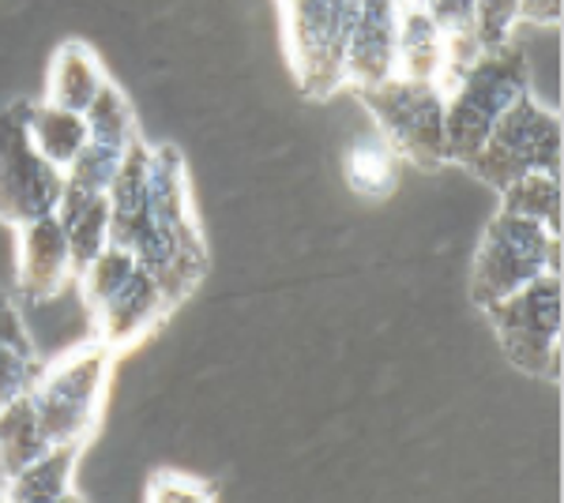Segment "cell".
Returning <instances> with one entry per match:
<instances>
[{"mask_svg":"<svg viewBox=\"0 0 564 503\" xmlns=\"http://www.w3.org/2000/svg\"><path fill=\"white\" fill-rule=\"evenodd\" d=\"M143 271L154 274L170 305H181L207 274V244L188 199V173L177 147L162 143L151 151L148 204L124 244Z\"/></svg>","mask_w":564,"mask_h":503,"instance_id":"6da1fadb","label":"cell"},{"mask_svg":"<svg viewBox=\"0 0 564 503\" xmlns=\"http://www.w3.org/2000/svg\"><path fill=\"white\" fill-rule=\"evenodd\" d=\"M527 95H531V64L520 45L505 42L500 50H481L448 90V113H444L448 162L470 166L494 124Z\"/></svg>","mask_w":564,"mask_h":503,"instance_id":"7a4b0ae2","label":"cell"},{"mask_svg":"<svg viewBox=\"0 0 564 503\" xmlns=\"http://www.w3.org/2000/svg\"><path fill=\"white\" fill-rule=\"evenodd\" d=\"M113 361L117 350L90 338L79 350L57 357L53 364H42L26 402H31L50 447H87L98 417H102Z\"/></svg>","mask_w":564,"mask_h":503,"instance_id":"3957f363","label":"cell"},{"mask_svg":"<svg viewBox=\"0 0 564 503\" xmlns=\"http://www.w3.org/2000/svg\"><path fill=\"white\" fill-rule=\"evenodd\" d=\"M76 282L90 324H95V342L109 346V350L140 342L154 324L174 313L154 274L143 271L135 255L117 244H106V252Z\"/></svg>","mask_w":564,"mask_h":503,"instance_id":"277c9868","label":"cell"},{"mask_svg":"<svg viewBox=\"0 0 564 503\" xmlns=\"http://www.w3.org/2000/svg\"><path fill=\"white\" fill-rule=\"evenodd\" d=\"M358 8L361 0H279L286 57L308 102L343 90V57Z\"/></svg>","mask_w":564,"mask_h":503,"instance_id":"5b68a950","label":"cell"},{"mask_svg":"<svg viewBox=\"0 0 564 503\" xmlns=\"http://www.w3.org/2000/svg\"><path fill=\"white\" fill-rule=\"evenodd\" d=\"M542 274H561V237L531 218H516L497 210L478 241L470 263V300L489 308L531 286Z\"/></svg>","mask_w":564,"mask_h":503,"instance_id":"8992f818","label":"cell"},{"mask_svg":"<svg viewBox=\"0 0 564 503\" xmlns=\"http://www.w3.org/2000/svg\"><path fill=\"white\" fill-rule=\"evenodd\" d=\"M354 95L372 113L377 132L403 162H411L417 170H436L448 162V143H444L448 95H444L441 84L391 76L380 87L354 90Z\"/></svg>","mask_w":564,"mask_h":503,"instance_id":"52a82bcc","label":"cell"},{"mask_svg":"<svg viewBox=\"0 0 564 503\" xmlns=\"http://www.w3.org/2000/svg\"><path fill=\"white\" fill-rule=\"evenodd\" d=\"M481 313L516 369L550 383L561 380V274H542Z\"/></svg>","mask_w":564,"mask_h":503,"instance_id":"ba28073f","label":"cell"},{"mask_svg":"<svg viewBox=\"0 0 564 503\" xmlns=\"http://www.w3.org/2000/svg\"><path fill=\"white\" fill-rule=\"evenodd\" d=\"M470 173L489 188H505L527 173H553L561 177V117L531 95L520 98L494 124L489 140L470 158Z\"/></svg>","mask_w":564,"mask_h":503,"instance_id":"9c48e42d","label":"cell"},{"mask_svg":"<svg viewBox=\"0 0 564 503\" xmlns=\"http://www.w3.org/2000/svg\"><path fill=\"white\" fill-rule=\"evenodd\" d=\"M26 113H31L26 98L0 106V222L15 230L53 215L65 192V173L50 166L31 143Z\"/></svg>","mask_w":564,"mask_h":503,"instance_id":"30bf717a","label":"cell"},{"mask_svg":"<svg viewBox=\"0 0 564 503\" xmlns=\"http://www.w3.org/2000/svg\"><path fill=\"white\" fill-rule=\"evenodd\" d=\"M87 121V143L76 154L65 181L90 192H109L113 177L121 173L124 158H129L132 143L140 140V124H135L132 102L121 95V87H113L106 79V87L98 90V98L84 113Z\"/></svg>","mask_w":564,"mask_h":503,"instance_id":"8fae6325","label":"cell"},{"mask_svg":"<svg viewBox=\"0 0 564 503\" xmlns=\"http://www.w3.org/2000/svg\"><path fill=\"white\" fill-rule=\"evenodd\" d=\"M20 244H15V286L26 300H50L76 278L68 237L61 230L57 210L45 218L20 226Z\"/></svg>","mask_w":564,"mask_h":503,"instance_id":"7c38bea8","label":"cell"},{"mask_svg":"<svg viewBox=\"0 0 564 503\" xmlns=\"http://www.w3.org/2000/svg\"><path fill=\"white\" fill-rule=\"evenodd\" d=\"M395 31H399V0H361L358 20H354L347 42V57H343V87L366 90L399 76Z\"/></svg>","mask_w":564,"mask_h":503,"instance_id":"4fadbf2b","label":"cell"},{"mask_svg":"<svg viewBox=\"0 0 564 503\" xmlns=\"http://www.w3.org/2000/svg\"><path fill=\"white\" fill-rule=\"evenodd\" d=\"M57 218L61 230L68 237L72 249V263H76V278L84 274L98 255L106 252L109 244V199L106 192H90L65 181V192H61L57 204Z\"/></svg>","mask_w":564,"mask_h":503,"instance_id":"5bb4252c","label":"cell"},{"mask_svg":"<svg viewBox=\"0 0 564 503\" xmlns=\"http://www.w3.org/2000/svg\"><path fill=\"white\" fill-rule=\"evenodd\" d=\"M448 68V42L436 31L417 0H399V31H395V72L406 79H433L444 84Z\"/></svg>","mask_w":564,"mask_h":503,"instance_id":"9a60e30c","label":"cell"},{"mask_svg":"<svg viewBox=\"0 0 564 503\" xmlns=\"http://www.w3.org/2000/svg\"><path fill=\"white\" fill-rule=\"evenodd\" d=\"M106 87V72L95 53L84 42H61L50 61V84H45V102L61 106L68 113L84 117L98 90Z\"/></svg>","mask_w":564,"mask_h":503,"instance_id":"2e32d148","label":"cell"},{"mask_svg":"<svg viewBox=\"0 0 564 503\" xmlns=\"http://www.w3.org/2000/svg\"><path fill=\"white\" fill-rule=\"evenodd\" d=\"M42 372V361L34 353V342L26 335L12 297L0 289V414L31 395L34 380Z\"/></svg>","mask_w":564,"mask_h":503,"instance_id":"e0dca14e","label":"cell"},{"mask_svg":"<svg viewBox=\"0 0 564 503\" xmlns=\"http://www.w3.org/2000/svg\"><path fill=\"white\" fill-rule=\"evenodd\" d=\"M148 166H151V147L143 140H135L121 173H117L113 185H109V192H106V199H109V244H117V249L129 244L135 222H140V215H143V204H148Z\"/></svg>","mask_w":564,"mask_h":503,"instance_id":"ac0fdd59","label":"cell"},{"mask_svg":"<svg viewBox=\"0 0 564 503\" xmlns=\"http://www.w3.org/2000/svg\"><path fill=\"white\" fill-rule=\"evenodd\" d=\"M430 12L436 31L448 42V68H444V95L463 76L470 61L481 53L478 45V0H417Z\"/></svg>","mask_w":564,"mask_h":503,"instance_id":"d6986e66","label":"cell"},{"mask_svg":"<svg viewBox=\"0 0 564 503\" xmlns=\"http://www.w3.org/2000/svg\"><path fill=\"white\" fill-rule=\"evenodd\" d=\"M26 128H31V143L39 147V154L50 166H57L61 173L72 170L76 154L87 143V121L79 113H68L61 106L50 102H31L26 113Z\"/></svg>","mask_w":564,"mask_h":503,"instance_id":"ffe728a7","label":"cell"},{"mask_svg":"<svg viewBox=\"0 0 564 503\" xmlns=\"http://www.w3.org/2000/svg\"><path fill=\"white\" fill-rule=\"evenodd\" d=\"M399 166H403V158L391 151V143L384 140V135L361 132L358 140L350 143L343 173H347V185L358 192V196L388 199L399 185Z\"/></svg>","mask_w":564,"mask_h":503,"instance_id":"44dd1931","label":"cell"},{"mask_svg":"<svg viewBox=\"0 0 564 503\" xmlns=\"http://www.w3.org/2000/svg\"><path fill=\"white\" fill-rule=\"evenodd\" d=\"M84 455V447H53L45 459L15 473L8 481L4 496L8 503H50L61 500L65 492H72V473H76V462Z\"/></svg>","mask_w":564,"mask_h":503,"instance_id":"7402d4cb","label":"cell"},{"mask_svg":"<svg viewBox=\"0 0 564 503\" xmlns=\"http://www.w3.org/2000/svg\"><path fill=\"white\" fill-rule=\"evenodd\" d=\"M500 210L516 218H531L545 226L553 237H561V177L553 173H527L500 188Z\"/></svg>","mask_w":564,"mask_h":503,"instance_id":"603a6c76","label":"cell"},{"mask_svg":"<svg viewBox=\"0 0 564 503\" xmlns=\"http://www.w3.org/2000/svg\"><path fill=\"white\" fill-rule=\"evenodd\" d=\"M50 451L53 447L45 440L31 402L20 398L15 406H8L4 414H0V462H4V470H8V481L20 470H26V466L45 459Z\"/></svg>","mask_w":564,"mask_h":503,"instance_id":"cb8c5ba5","label":"cell"},{"mask_svg":"<svg viewBox=\"0 0 564 503\" xmlns=\"http://www.w3.org/2000/svg\"><path fill=\"white\" fill-rule=\"evenodd\" d=\"M215 484L196 473H181V470H159L151 473L143 503H215Z\"/></svg>","mask_w":564,"mask_h":503,"instance_id":"d4e9b609","label":"cell"},{"mask_svg":"<svg viewBox=\"0 0 564 503\" xmlns=\"http://www.w3.org/2000/svg\"><path fill=\"white\" fill-rule=\"evenodd\" d=\"M520 23V0H478V45L500 50L512 42V26Z\"/></svg>","mask_w":564,"mask_h":503,"instance_id":"484cf974","label":"cell"},{"mask_svg":"<svg viewBox=\"0 0 564 503\" xmlns=\"http://www.w3.org/2000/svg\"><path fill=\"white\" fill-rule=\"evenodd\" d=\"M520 20H531L539 26L561 23V0H520Z\"/></svg>","mask_w":564,"mask_h":503,"instance_id":"4316f807","label":"cell"},{"mask_svg":"<svg viewBox=\"0 0 564 503\" xmlns=\"http://www.w3.org/2000/svg\"><path fill=\"white\" fill-rule=\"evenodd\" d=\"M50 503H84V500H79L76 492H65V496H61V500H50Z\"/></svg>","mask_w":564,"mask_h":503,"instance_id":"83f0119b","label":"cell"},{"mask_svg":"<svg viewBox=\"0 0 564 503\" xmlns=\"http://www.w3.org/2000/svg\"><path fill=\"white\" fill-rule=\"evenodd\" d=\"M0 489H8V470H4V462H0Z\"/></svg>","mask_w":564,"mask_h":503,"instance_id":"f1b7e54d","label":"cell"},{"mask_svg":"<svg viewBox=\"0 0 564 503\" xmlns=\"http://www.w3.org/2000/svg\"><path fill=\"white\" fill-rule=\"evenodd\" d=\"M0 503H8V496H4V489H0Z\"/></svg>","mask_w":564,"mask_h":503,"instance_id":"f546056e","label":"cell"}]
</instances>
